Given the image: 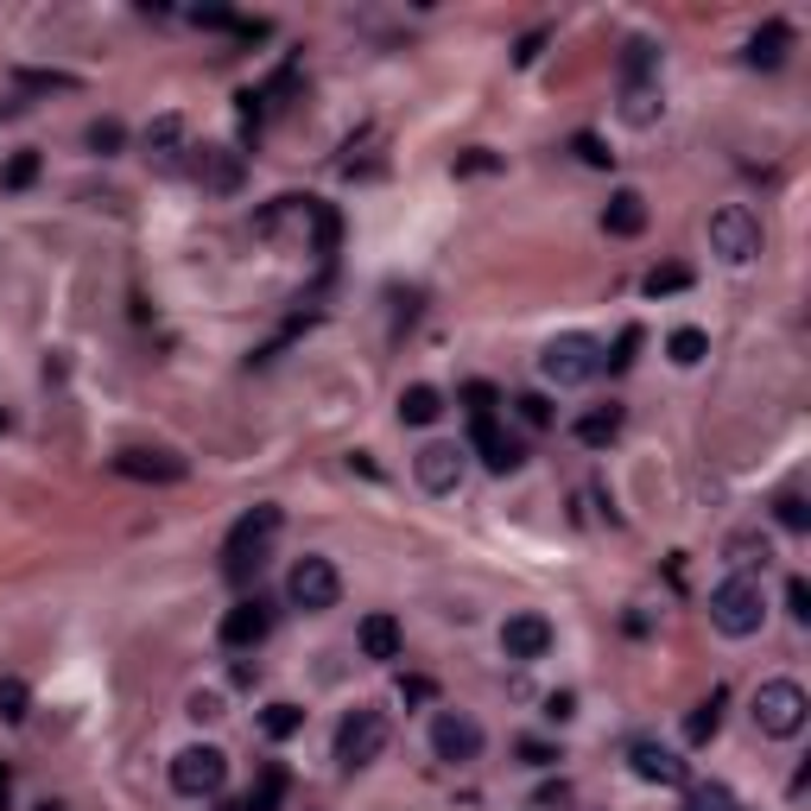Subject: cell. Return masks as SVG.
Returning a JSON list of instances; mask_svg holds the SVG:
<instances>
[{
  "instance_id": "obj_46",
  "label": "cell",
  "mask_w": 811,
  "mask_h": 811,
  "mask_svg": "<svg viewBox=\"0 0 811 811\" xmlns=\"http://www.w3.org/2000/svg\"><path fill=\"white\" fill-rule=\"evenodd\" d=\"M539 45H546V33H526L514 45V64H533V58H539Z\"/></svg>"
},
{
  "instance_id": "obj_34",
  "label": "cell",
  "mask_w": 811,
  "mask_h": 811,
  "mask_svg": "<svg viewBox=\"0 0 811 811\" xmlns=\"http://www.w3.org/2000/svg\"><path fill=\"white\" fill-rule=\"evenodd\" d=\"M26 703H33V691L20 678H0V716L7 723H26Z\"/></svg>"
},
{
  "instance_id": "obj_27",
  "label": "cell",
  "mask_w": 811,
  "mask_h": 811,
  "mask_svg": "<svg viewBox=\"0 0 811 811\" xmlns=\"http://www.w3.org/2000/svg\"><path fill=\"white\" fill-rule=\"evenodd\" d=\"M279 793H286V774H279V768H266V774H260V786L235 811H279Z\"/></svg>"
},
{
  "instance_id": "obj_36",
  "label": "cell",
  "mask_w": 811,
  "mask_h": 811,
  "mask_svg": "<svg viewBox=\"0 0 811 811\" xmlns=\"http://www.w3.org/2000/svg\"><path fill=\"white\" fill-rule=\"evenodd\" d=\"M514 412H520V425H533V432H546V425H552V400H546V394H520Z\"/></svg>"
},
{
  "instance_id": "obj_40",
  "label": "cell",
  "mask_w": 811,
  "mask_h": 811,
  "mask_svg": "<svg viewBox=\"0 0 811 811\" xmlns=\"http://www.w3.org/2000/svg\"><path fill=\"white\" fill-rule=\"evenodd\" d=\"M190 20H197V26H210V33H235V13H228V7H197Z\"/></svg>"
},
{
  "instance_id": "obj_18",
  "label": "cell",
  "mask_w": 811,
  "mask_h": 811,
  "mask_svg": "<svg viewBox=\"0 0 811 811\" xmlns=\"http://www.w3.org/2000/svg\"><path fill=\"white\" fill-rule=\"evenodd\" d=\"M147 159H152V172H178L185 165V121L178 114H159L147 127Z\"/></svg>"
},
{
  "instance_id": "obj_45",
  "label": "cell",
  "mask_w": 811,
  "mask_h": 811,
  "mask_svg": "<svg viewBox=\"0 0 811 811\" xmlns=\"http://www.w3.org/2000/svg\"><path fill=\"white\" fill-rule=\"evenodd\" d=\"M432 698H438L432 678H406V703H432Z\"/></svg>"
},
{
  "instance_id": "obj_43",
  "label": "cell",
  "mask_w": 811,
  "mask_h": 811,
  "mask_svg": "<svg viewBox=\"0 0 811 811\" xmlns=\"http://www.w3.org/2000/svg\"><path fill=\"white\" fill-rule=\"evenodd\" d=\"M546 716H552V723H571V716H577V698H571V691H552V698H546Z\"/></svg>"
},
{
  "instance_id": "obj_3",
  "label": "cell",
  "mask_w": 811,
  "mask_h": 811,
  "mask_svg": "<svg viewBox=\"0 0 811 811\" xmlns=\"http://www.w3.org/2000/svg\"><path fill=\"white\" fill-rule=\"evenodd\" d=\"M761 615H768V596H761V577H729V584H716L710 590V627L716 634H729V640H748V634H761Z\"/></svg>"
},
{
  "instance_id": "obj_13",
  "label": "cell",
  "mask_w": 811,
  "mask_h": 811,
  "mask_svg": "<svg viewBox=\"0 0 811 811\" xmlns=\"http://www.w3.org/2000/svg\"><path fill=\"white\" fill-rule=\"evenodd\" d=\"M501 653H508V660H546V653H552V622H546V615H533V609H526V615H508V622H501Z\"/></svg>"
},
{
  "instance_id": "obj_42",
  "label": "cell",
  "mask_w": 811,
  "mask_h": 811,
  "mask_svg": "<svg viewBox=\"0 0 811 811\" xmlns=\"http://www.w3.org/2000/svg\"><path fill=\"white\" fill-rule=\"evenodd\" d=\"M495 165H501V159H495L488 147H470L463 159H457V172H495Z\"/></svg>"
},
{
  "instance_id": "obj_8",
  "label": "cell",
  "mask_w": 811,
  "mask_h": 811,
  "mask_svg": "<svg viewBox=\"0 0 811 811\" xmlns=\"http://www.w3.org/2000/svg\"><path fill=\"white\" fill-rule=\"evenodd\" d=\"M286 596H292V609H304V615H324V609H336V596H342V577H336L330 558L304 552L292 564V577H286Z\"/></svg>"
},
{
  "instance_id": "obj_12",
  "label": "cell",
  "mask_w": 811,
  "mask_h": 811,
  "mask_svg": "<svg viewBox=\"0 0 811 811\" xmlns=\"http://www.w3.org/2000/svg\"><path fill=\"white\" fill-rule=\"evenodd\" d=\"M266 634H273V609H266L260 596H241V602L222 615V647H235V653H254Z\"/></svg>"
},
{
  "instance_id": "obj_21",
  "label": "cell",
  "mask_w": 811,
  "mask_h": 811,
  "mask_svg": "<svg viewBox=\"0 0 811 811\" xmlns=\"http://www.w3.org/2000/svg\"><path fill=\"white\" fill-rule=\"evenodd\" d=\"M602 228H609V235H640V228H647V197H640V190H615V197H609V210H602Z\"/></svg>"
},
{
  "instance_id": "obj_19",
  "label": "cell",
  "mask_w": 811,
  "mask_h": 811,
  "mask_svg": "<svg viewBox=\"0 0 811 811\" xmlns=\"http://www.w3.org/2000/svg\"><path fill=\"white\" fill-rule=\"evenodd\" d=\"M355 647L369 653V660H400L406 653V634L394 615H362V627H355Z\"/></svg>"
},
{
  "instance_id": "obj_2",
  "label": "cell",
  "mask_w": 811,
  "mask_h": 811,
  "mask_svg": "<svg viewBox=\"0 0 811 811\" xmlns=\"http://www.w3.org/2000/svg\"><path fill=\"white\" fill-rule=\"evenodd\" d=\"M660 109V45L653 38H627L622 51V114L634 127H647Z\"/></svg>"
},
{
  "instance_id": "obj_5",
  "label": "cell",
  "mask_w": 811,
  "mask_h": 811,
  "mask_svg": "<svg viewBox=\"0 0 811 811\" xmlns=\"http://www.w3.org/2000/svg\"><path fill=\"white\" fill-rule=\"evenodd\" d=\"M806 710H811V698H806V685H793V678H768L761 691H754V723H761V736H799L806 729Z\"/></svg>"
},
{
  "instance_id": "obj_32",
  "label": "cell",
  "mask_w": 811,
  "mask_h": 811,
  "mask_svg": "<svg viewBox=\"0 0 811 811\" xmlns=\"http://www.w3.org/2000/svg\"><path fill=\"white\" fill-rule=\"evenodd\" d=\"M463 406H470V425H482V419H495L501 394H495L488 380H470V387H463Z\"/></svg>"
},
{
  "instance_id": "obj_10",
  "label": "cell",
  "mask_w": 811,
  "mask_h": 811,
  "mask_svg": "<svg viewBox=\"0 0 811 811\" xmlns=\"http://www.w3.org/2000/svg\"><path fill=\"white\" fill-rule=\"evenodd\" d=\"M190 178L203 190H216V197H235L241 190V178H248V159L235 147H197V159H190Z\"/></svg>"
},
{
  "instance_id": "obj_48",
  "label": "cell",
  "mask_w": 811,
  "mask_h": 811,
  "mask_svg": "<svg viewBox=\"0 0 811 811\" xmlns=\"http://www.w3.org/2000/svg\"><path fill=\"white\" fill-rule=\"evenodd\" d=\"M7 799H13V786H7V768H0V811H7Z\"/></svg>"
},
{
  "instance_id": "obj_6",
  "label": "cell",
  "mask_w": 811,
  "mask_h": 811,
  "mask_svg": "<svg viewBox=\"0 0 811 811\" xmlns=\"http://www.w3.org/2000/svg\"><path fill=\"white\" fill-rule=\"evenodd\" d=\"M380 748H387V716L380 710H349L336 723V768L342 774H362L369 761H380Z\"/></svg>"
},
{
  "instance_id": "obj_49",
  "label": "cell",
  "mask_w": 811,
  "mask_h": 811,
  "mask_svg": "<svg viewBox=\"0 0 811 811\" xmlns=\"http://www.w3.org/2000/svg\"><path fill=\"white\" fill-rule=\"evenodd\" d=\"M38 811H64V806H38Z\"/></svg>"
},
{
  "instance_id": "obj_7",
  "label": "cell",
  "mask_w": 811,
  "mask_h": 811,
  "mask_svg": "<svg viewBox=\"0 0 811 811\" xmlns=\"http://www.w3.org/2000/svg\"><path fill=\"white\" fill-rule=\"evenodd\" d=\"M710 254L729 260V266H748V260L761 254V216L741 210V203H723L710 216Z\"/></svg>"
},
{
  "instance_id": "obj_30",
  "label": "cell",
  "mask_w": 811,
  "mask_h": 811,
  "mask_svg": "<svg viewBox=\"0 0 811 811\" xmlns=\"http://www.w3.org/2000/svg\"><path fill=\"white\" fill-rule=\"evenodd\" d=\"M83 140H89V152H102V159H109V152L127 147V127H121V121H89V134H83Z\"/></svg>"
},
{
  "instance_id": "obj_23",
  "label": "cell",
  "mask_w": 811,
  "mask_h": 811,
  "mask_svg": "<svg viewBox=\"0 0 811 811\" xmlns=\"http://www.w3.org/2000/svg\"><path fill=\"white\" fill-rule=\"evenodd\" d=\"M438 412H444V394H438V387H425V380L400 394V419H406V425H432Z\"/></svg>"
},
{
  "instance_id": "obj_38",
  "label": "cell",
  "mask_w": 811,
  "mask_h": 811,
  "mask_svg": "<svg viewBox=\"0 0 811 811\" xmlns=\"http://www.w3.org/2000/svg\"><path fill=\"white\" fill-rule=\"evenodd\" d=\"M729 564H736L741 577H748V571H754V564H768V539H736V546H729Z\"/></svg>"
},
{
  "instance_id": "obj_41",
  "label": "cell",
  "mask_w": 811,
  "mask_h": 811,
  "mask_svg": "<svg viewBox=\"0 0 811 811\" xmlns=\"http://www.w3.org/2000/svg\"><path fill=\"white\" fill-rule=\"evenodd\" d=\"M20 83L26 89H76V76H58V71H26Z\"/></svg>"
},
{
  "instance_id": "obj_16",
  "label": "cell",
  "mask_w": 811,
  "mask_h": 811,
  "mask_svg": "<svg viewBox=\"0 0 811 811\" xmlns=\"http://www.w3.org/2000/svg\"><path fill=\"white\" fill-rule=\"evenodd\" d=\"M627 761H634V774L653 779V786H685V779H691V768H685L672 748H660V741H634V754H627Z\"/></svg>"
},
{
  "instance_id": "obj_37",
  "label": "cell",
  "mask_w": 811,
  "mask_h": 811,
  "mask_svg": "<svg viewBox=\"0 0 811 811\" xmlns=\"http://www.w3.org/2000/svg\"><path fill=\"white\" fill-rule=\"evenodd\" d=\"M634 349H640V330L627 324V330L615 336V355H602V369H609V374H627V369H634Z\"/></svg>"
},
{
  "instance_id": "obj_15",
  "label": "cell",
  "mask_w": 811,
  "mask_h": 811,
  "mask_svg": "<svg viewBox=\"0 0 811 811\" xmlns=\"http://www.w3.org/2000/svg\"><path fill=\"white\" fill-rule=\"evenodd\" d=\"M412 476H419L425 495H450V488L463 482V450H457V444H425L419 463H412Z\"/></svg>"
},
{
  "instance_id": "obj_47",
  "label": "cell",
  "mask_w": 811,
  "mask_h": 811,
  "mask_svg": "<svg viewBox=\"0 0 811 811\" xmlns=\"http://www.w3.org/2000/svg\"><path fill=\"white\" fill-rule=\"evenodd\" d=\"M190 716H197V723H210V716H222V703L216 698H190Z\"/></svg>"
},
{
  "instance_id": "obj_11",
  "label": "cell",
  "mask_w": 811,
  "mask_h": 811,
  "mask_svg": "<svg viewBox=\"0 0 811 811\" xmlns=\"http://www.w3.org/2000/svg\"><path fill=\"white\" fill-rule=\"evenodd\" d=\"M432 748H438V761H476L482 754V723L476 716H463V710H438V723H432Z\"/></svg>"
},
{
  "instance_id": "obj_24",
  "label": "cell",
  "mask_w": 811,
  "mask_h": 811,
  "mask_svg": "<svg viewBox=\"0 0 811 811\" xmlns=\"http://www.w3.org/2000/svg\"><path fill=\"white\" fill-rule=\"evenodd\" d=\"M260 729H266V741H292L298 729H304V710H298V703H266V710H260Z\"/></svg>"
},
{
  "instance_id": "obj_35",
  "label": "cell",
  "mask_w": 811,
  "mask_h": 811,
  "mask_svg": "<svg viewBox=\"0 0 811 811\" xmlns=\"http://www.w3.org/2000/svg\"><path fill=\"white\" fill-rule=\"evenodd\" d=\"M33 178H38V152H13L7 172H0V185H7V190H26Z\"/></svg>"
},
{
  "instance_id": "obj_39",
  "label": "cell",
  "mask_w": 811,
  "mask_h": 811,
  "mask_svg": "<svg viewBox=\"0 0 811 811\" xmlns=\"http://www.w3.org/2000/svg\"><path fill=\"white\" fill-rule=\"evenodd\" d=\"M786 609H793L799 622H811V584H806V577H793V584H786Z\"/></svg>"
},
{
  "instance_id": "obj_25",
  "label": "cell",
  "mask_w": 811,
  "mask_h": 811,
  "mask_svg": "<svg viewBox=\"0 0 811 811\" xmlns=\"http://www.w3.org/2000/svg\"><path fill=\"white\" fill-rule=\"evenodd\" d=\"M716 729H723V691H710V698L685 716V741H710Z\"/></svg>"
},
{
  "instance_id": "obj_4",
  "label": "cell",
  "mask_w": 811,
  "mask_h": 811,
  "mask_svg": "<svg viewBox=\"0 0 811 811\" xmlns=\"http://www.w3.org/2000/svg\"><path fill=\"white\" fill-rule=\"evenodd\" d=\"M539 374L552 380V387H584L602 374V342L596 336H552L546 349H539Z\"/></svg>"
},
{
  "instance_id": "obj_28",
  "label": "cell",
  "mask_w": 811,
  "mask_h": 811,
  "mask_svg": "<svg viewBox=\"0 0 811 811\" xmlns=\"http://www.w3.org/2000/svg\"><path fill=\"white\" fill-rule=\"evenodd\" d=\"M685 811H741V806H736V793H729V786H716V779H710V786H691Z\"/></svg>"
},
{
  "instance_id": "obj_9",
  "label": "cell",
  "mask_w": 811,
  "mask_h": 811,
  "mask_svg": "<svg viewBox=\"0 0 811 811\" xmlns=\"http://www.w3.org/2000/svg\"><path fill=\"white\" fill-rule=\"evenodd\" d=\"M172 786H178L185 799H216L222 786H228V754H222V748H210V741L185 748V754L172 761Z\"/></svg>"
},
{
  "instance_id": "obj_44",
  "label": "cell",
  "mask_w": 811,
  "mask_h": 811,
  "mask_svg": "<svg viewBox=\"0 0 811 811\" xmlns=\"http://www.w3.org/2000/svg\"><path fill=\"white\" fill-rule=\"evenodd\" d=\"M520 754H526V768H552V761H558L546 741H520Z\"/></svg>"
},
{
  "instance_id": "obj_17",
  "label": "cell",
  "mask_w": 811,
  "mask_h": 811,
  "mask_svg": "<svg viewBox=\"0 0 811 811\" xmlns=\"http://www.w3.org/2000/svg\"><path fill=\"white\" fill-rule=\"evenodd\" d=\"M476 450H482V463H488L495 476H514L520 463H526V444L508 438V432H501L495 419H482V425H476Z\"/></svg>"
},
{
  "instance_id": "obj_26",
  "label": "cell",
  "mask_w": 811,
  "mask_h": 811,
  "mask_svg": "<svg viewBox=\"0 0 811 811\" xmlns=\"http://www.w3.org/2000/svg\"><path fill=\"white\" fill-rule=\"evenodd\" d=\"M665 355H672L678 369H698L703 355H710V336H703V330H672V342H665Z\"/></svg>"
},
{
  "instance_id": "obj_22",
  "label": "cell",
  "mask_w": 811,
  "mask_h": 811,
  "mask_svg": "<svg viewBox=\"0 0 811 811\" xmlns=\"http://www.w3.org/2000/svg\"><path fill=\"white\" fill-rule=\"evenodd\" d=\"M615 438H622V406H590V412L577 419V444H590V450H609Z\"/></svg>"
},
{
  "instance_id": "obj_31",
  "label": "cell",
  "mask_w": 811,
  "mask_h": 811,
  "mask_svg": "<svg viewBox=\"0 0 811 811\" xmlns=\"http://www.w3.org/2000/svg\"><path fill=\"white\" fill-rule=\"evenodd\" d=\"M774 520H779V526H786V533H806V526H811V508H806V495H793V488H786V495H779V501H774Z\"/></svg>"
},
{
  "instance_id": "obj_1",
  "label": "cell",
  "mask_w": 811,
  "mask_h": 811,
  "mask_svg": "<svg viewBox=\"0 0 811 811\" xmlns=\"http://www.w3.org/2000/svg\"><path fill=\"white\" fill-rule=\"evenodd\" d=\"M279 526H286V508H273V501H260L248 514L228 526V539H222V577L228 584H248L266 552H273V539H279Z\"/></svg>"
},
{
  "instance_id": "obj_29",
  "label": "cell",
  "mask_w": 811,
  "mask_h": 811,
  "mask_svg": "<svg viewBox=\"0 0 811 811\" xmlns=\"http://www.w3.org/2000/svg\"><path fill=\"white\" fill-rule=\"evenodd\" d=\"M691 286V266H653L647 273V298H672V292H685Z\"/></svg>"
},
{
  "instance_id": "obj_33",
  "label": "cell",
  "mask_w": 811,
  "mask_h": 811,
  "mask_svg": "<svg viewBox=\"0 0 811 811\" xmlns=\"http://www.w3.org/2000/svg\"><path fill=\"white\" fill-rule=\"evenodd\" d=\"M571 152H577L584 165H596V172H609V165H615V152L602 147V134H571Z\"/></svg>"
},
{
  "instance_id": "obj_14",
  "label": "cell",
  "mask_w": 811,
  "mask_h": 811,
  "mask_svg": "<svg viewBox=\"0 0 811 811\" xmlns=\"http://www.w3.org/2000/svg\"><path fill=\"white\" fill-rule=\"evenodd\" d=\"M114 476L172 488V482H185V457H172V450H114Z\"/></svg>"
},
{
  "instance_id": "obj_20",
  "label": "cell",
  "mask_w": 811,
  "mask_h": 811,
  "mask_svg": "<svg viewBox=\"0 0 811 811\" xmlns=\"http://www.w3.org/2000/svg\"><path fill=\"white\" fill-rule=\"evenodd\" d=\"M786 51H793V26H786V20H768L761 33L748 38V64H754V71H779Z\"/></svg>"
}]
</instances>
